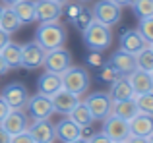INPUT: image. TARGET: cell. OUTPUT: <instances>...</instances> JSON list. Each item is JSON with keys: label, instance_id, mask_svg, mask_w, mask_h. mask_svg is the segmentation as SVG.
<instances>
[{"label": "cell", "instance_id": "2e32d148", "mask_svg": "<svg viewBox=\"0 0 153 143\" xmlns=\"http://www.w3.org/2000/svg\"><path fill=\"white\" fill-rule=\"evenodd\" d=\"M126 79H128V83H130L134 95H142V93L153 91V75H151V72H143V70L136 68L132 74L126 75Z\"/></svg>", "mask_w": 153, "mask_h": 143}, {"label": "cell", "instance_id": "484cf974", "mask_svg": "<svg viewBox=\"0 0 153 143\" xmlns=\"http://www.w3.org/2000/svg\"><path fill=\"white\" fill-rule=\"evenodd\" d=\"M68 118H70L74 124H78L79 128H83V126H91L93 124V116H91V112H89V108L85 106V102H82L79 101L78 105L72 108V112L68 114Z\"/></svg>", "mask_w": 153, "mask_h": 143}, {"label": "cell", "instance_id": "30bf717a", "mask_svg": "<svg viewBox=\"0 0 153 143\" xmlns=\"http://www.w3.org/2000/svg\"><path fill=\"white\" fill-rule=\"evenodd\" d=\"M62 2L58 0H37L35 2V21H56L62 15Z\"/></svg>", "mask_w": 153, "mask_h": 143}, {"label": "cell", "instance_id": "ffe728a7", "mask_svg": "<svg viewBox=\"0 0 153 143\" xmlns=\"http://www.w3.org/2000/svg\"><path fill=\"white\" fill-rule=\"evenodd\" d=\"M108 97H111L112 102H118V101H126V99H134V91H132L130 83L124 75H120L118 79L111 83V89H108Z\"/></svg>", "mask_w": 153, "mask_h": 143}, {"label": "cell", "instance_id": "ab89813d", "mask_svg": "<svg viewBox=\"0 0 153 143\" xmlns=\"http://www.w3.org/2000/svg\"><path fill=\"white\" fill-rule=\"evenodd\" d=\"M126 143H147V137H138V136H128Z\"/></svg>", "mask_w": 153, "mask_h": 143}, {"label": "cell", "instance_id": "d4e9b609", "mask_svg": "<svg viewBox=\"0 0 153 143\" xmlns=\"http://www.w3.org/2000/svg\"><path fill=\"white\" fill-rule=\"evenodd\" d=\"M23 23L19 21V18L16 15V12L12 10L10 6H6L2 10V15H0V29H4L6 33H16L18 29H22Z\"/></svg>", "mask_w": 153, "mask_h": 143}, {"label": "cell", "instance_id": "681fc988", "mask_svg": "<svg viewBox=\"0 0 153 143\" xmlns=\"http://www.w3.org/2000/svg\"><path fill=\"white\" fill-rule=\"evenodd\" d=\"M79 2H89V0H79Z\"/></svg>", "mask_w": 153, "mask_h": 143}, {"label": "cell", "instance_id": "277c9868", "mask_svg": "<svg viewBox=\"0 0 153 143\" xmlns=\"http://www.w3.org/2000/svg\"><path fill=\"white\" fill-rule=\"evenodd\" d=\"M93 19L107 27H114L116 23H120V18H122V8L118 4H114L112 0H99V2L93 4Z\"/></svg>", "mask_w": 153, "mask_h": 143}, {"label": "cell", "instance_id": "f35d334b", "mask_svg": "<svg viewBox=\"0 0 153 143\" xmlns=\"http://www.w3.org/2000/svg\"><path fill=\"white\" fill-rule=\"evenodd\" d=\"M10 41V33H6L4 29H0V50L4 49V45Z\"/></svg>", "mask_w": 153, "mask_h": 143}, {"label": "cell", "instance_id": "cb8c5ba5", "mask_svg": "<svg viewBox=\"0 0 153 143\" xmlns=\"http://www.w3.org/2000/svg\"><path fill=\"white\" fill-rule=\"evenodd\" d=\"M138 112H140V110H138V106H136V101H134V99H126V101L112 102V112L111 114H114V116L130 122Z\"/></svg>", "mask_w": 153, "mask_h": 143}, {"label": "cell", "instance_id": "3957f363", "mask_svg": "<svg viewBox=\"0 0 153 143\" xmlns=\"http://www.w3.org/2000/svg\"><path fill=\"white\" fill-rule=\"evenodd\" d=\"M60 79H62V89L70 91L74 95H79V97L85 95L91 85L89 74L82 66H70L64 74H60Z\"/></svg>", "mask_w": 153, "mask_h": 143}, {"label": "cell", "instance_id": "7c38bea8", "mask_svg": "<svg viewBox=\"0 0 153 143\" xmlns=\"http://www.w3.org/2000/svg\"><path fill=\"white\" fill-rule=\"evenodd\" d=\"M27 132L35 143H54L56 139L54 124L51 120H33V124H29Z\"/></svg>", "mask_w": 153, "mask_h": 143}, {"label": "cell", "instance_id": "f6af8a7d", "mask_svg": "<svg viewBox=\"0 0 153 143\" xmlns=\"http://www.w3.org/2000/svg\"><path fill=\"white\" fill-rule=\"evenodd\" d=\"M147 143H153V133H151L149 137H147Z\"/></svg>", "mask_w": 153, "mask_h": 143}, {"label": "cell", "instance_id": "9c48e42d", "mask_svg": "<svg viewBox=\"0 0 153 143\" xmlns=\"http://www.w3.org/2000/svg\"><path fill=\"white\" fill-rule=\"evenodd\" d=\"M103 132L112 141H126V137L130 136V124H128V120H122V118L111 114L103 120Z\"/></svg>", "mask_w": 153, "mask_h": 143}, {"label": "cell", "instance_id": "ac0fdd59", "mask_svg": "<svg viewBox=\"0 0 153 143\" xmlns=\"http://www.w3.org/2000/svg\"><path fill=\"white\" fill-rule=\"evenodd\" d=\"M130 136H138V137H149L153 133V116L138 112L130 122Z\"/></svg>", "mask_w": 153, "mask_h": 143}, {"label": "cell", "instance_id": "bcb514c9", "mask_svg": "<svg viewBox=\"0 0 153 143\" xmlns=\"http://www.w3.org/2000/svg\"><path fill=\"white\" fill-rule=\"evenodd\" d=\"M2 10H4V6H0V15H2Z\"/></svg>", "mask_w": 153, "mask_h": 143}, {"label": "cell", "instance_id": "816d5d0a", "mask_svg": "<svg viewBox=\"0 0 153 143\" xmlns=\"http://www.w3.org/2000/svg\"><path fill=\"white\" fill-rule=\"evenodd\" d=\"M151 75H153V70H151Z\"/></svg>", "mask_w": 153, "mask_h": 143}, {"label": "cell", "instance_id": "74e56055", "mask_svg": "<svg viewBox=\"0 0 153 143\" xmlns=\"http://www.w3.org/2000/svg\"><path fill=\"white\" fill-rule=\"evenodd\" d=\"M10 141H12V136L2 128V126H0V143H10Z\"/></svg>", "mask_w": 153, "mask_h": 143}, {"label": "cell", "instance_id": "6da1fadb", "mask_svg": "<svg viewBox=\"0 0 153 143\" xmlns=\"http://www.w3.org/2000/svg\"><path fill=\"white\" fill-rule=\"evenodd\" d=\"M66 27L56 19V21H45L39 25V29L35 31V43L41 46L43 50H52L60 49L66 43Z\"/></svg>", "mask_w": 153, "mask_h": 143}, {"label": "cell", "instance_id": "d6986e66", "mask_svg": "<svg viewBox=\"0 0 153 143\" xmlns=\"http://www.w3.org/2000/svg\"><path fill=\"white\" fill-rule=\"evenodd\" d=\"M54 133H56V139H60L62 143H70L74 139L79 137V126L74 124L70 118H62L58 124H54Z\"/></svg>", "mask_w": 153, "mask_h": 143}, {"label": "cell", "instance_id": "7dc6e473", "mask_svg": "<svg viewBox=\"0 0 153 143\" xmlns=\"http://www.w3.org/2000/svg\"><path fill=\"white\" fill-rule=\"evenodd\" d=\"M112 143H126V141H112Z\"/></svg>", "mask_w": 153, "mask_h": 143}, {"label": "cell", "instance_id": "ee69618b", "mask_svg": "<svg viewBox=\"0 0 153 143\" xmlns=\"http://www.w3.org/2000/svg\"><path fill=\"white\" fill-rule=\"evenodd\" d=\"M2 2L6 4V6H12V4H14V2H18V0H2Z\"/></svg>", "mask_w": 153, "mask_h": 143}, {"label": "cell", "instance_id": "60d3db41", "mask_svg": "<svg viewBox=\"0 0 153 143\" xmlns=\"http://www.w3.org/2000/svg\"><path fill=\"white\" fill-rule=\"evenodd\" d=\"M8 72H10V66L6 64V62H4V58H2V54H0V77H2V75H6Z\"/></svg>", "mask_w": 153, "mask_h": 143}, {"label": "cell", "instance_id": "b9f144b4", "mask_svg": "<svg viewBox=\"0 0 153 143\" xmlns=\"http://www.w3.org/2000/svg\"><path fill=\"white\" fill-rule=\"evenodd\" d=\"M112 2L118 4L120 8H124V6H132V2H134V0H112Z\"/></svg>", "mask_w": 153, "mask_h": 143}, {"label": "cell", "instance_id": "7bdbcfd3", "mask_svg": "<svg viewBox=\"0 0 153 143\" xmlns=\"http://www.w3.org/2000/svg\"><path fill=\"white\" fill-rule=\"evenodd\" d=\"M70 143H87L83 137H78V139H74V141H70Z\"/></svg>", "mask_w": 153, "mask_h": 143}, {"label": "cell", "instance_id": "8fae6325", "mask_svg": "<svg viewBox=\"0 0 153 143\" xmlns=\"http://www.w3.org/2000/svg\"><path fill=\"white\" fill-rule=\"evenodd\" d=\"M43 60H45V50L35 41H29L27 45H22V64H19V68L37 70L39 66H43Z\"/></svg>", "mask_w": 153, "mask_h": 143}, {"label": "cell", "instance_id": "e575fe53", "mask_svg": "<svg viewBox=\"0 0 153 143\" xmlns=\"http://www.w3.org/2000/svg\"><path fill=\"white\" fill-rule=\"evenodd\" d=\"M10 143H35L33 137L29 136V132H22V133H16V136H12V141Z\"/></svg>", "mask_w": 153, "mask_h": 143}, {"label": "cell", "instance_id": "8992f818", "mask_svg": "<svg viewBox=\"0 0 153 143\" xmlns=\"http://www.w3.org/2000/svg\"><path fill=\"white\" fill-rule=\"evenodd\" d=\"M45 72H52V74H64L72 66V54L66 49H52L45 52V60H43Z\"/></svg>", "mask_w": 153, "mask_h": 143}, {"label": "cell", "instance_id": "f907efd6", "mask_svg": "<svg viewBox=\"0 0 153 143\" xmlns=\"http://www.w3.org/2000/svg\"><path fill=\"white\" fill-rule=\"evenodd\" d=\"M149 46H151V49H153V43H151V45H149Z\"/></svg>", "mask_w": 153, "mask_h": 143}, {"label": "cell", "instance_id": "4dcf8cb0", "mask_svg": "<svg viewBox=\"0 0 153 143\" xmlns=\"http://www.w3.org/2000/svg\"><path fill=\"white\" fill-rule=\"evenodd\" d=\"M72 21H74V25H76V29H79V31H83L85 29L87 25H89L91 21H93V14H91L89 10H79V14L76 15L74 19H72Z\"/></svg>", "mask_w": 153, "mask_h": 143}, {"label": "cell", "instance_id": "f1b7e54d", "mask_svg": "<svg viewBox=\"0 0 153 143\" xmlns=\"http://www.w3.org/2000/svg\"><path fill=\"white\" fill-rule=\"evenodd\" d=\"M138 33L143 37L147 45L153 43V15L151 18H140L138 21Z\"/></svg>", "mask_w": 153, "mask_h": 143}, {"label": "cell", "instance_id": "f546056e", "mask_svg": "<svg viewBox=\"0 0 153 143\" xmlns=\"http://www.w3.org/2000/svg\"><path fill=\"white\" fill-rule=\"evenodd\" d=\"M132 8L138 18H151L153 15V0H134Z\"/></svg>", "mask_w": 153, "mask_h": 143}, {"label": "cell", "instance_id": "4316f807", "mask_svg": "<svg viewBox=\"0 0 153 143\" xmlns=\"http://www.w3.org/2000/svg\"><path fill=\"white\" fill-rule=\"evenodd\" d=\"M136 66H138V70H143V72L153 70V49L149 45H146L136 54Z\"/></svg>", "mask_w": 153, "mask_h": 143}, {"label": "cell", "instance_id": "d6a6232c", "mask_svg": "<svg viewBox=\"0 0 153 143\" xmlns=\"http://www.w3.org/2000/svg\"><path fill=\"white\" fill-rule=\"evenodd\" d=\"M79 10H82L79 2H64V6H62V14H66V18H70V19H74L79 14Z\"/></svg>", "mask_w": 153, "mask_h": 143}, {"label": "cell", "instance_id": "836d02e7", "mask_svg": "<svg viewBox=\"0 0 153 143\" xmlns=\"http://www.w3.org/2000/svg\"><path fill=\"white\" fill-rule=\"evenodd\" d=\"M87 143H112V139L107 136L105 132H99V133H91L89 137L85 139Z\"/></svg>", "mask_w": 153, "mask_h": 143}, {"label": "cell", "instance_id": "7402d4cb", "mask_svg": "<svg viewBox=\"0 0 153 143\" xmlns=\"http://www.w3.org/2000/svg\"><path fill=\"white\" fill-rule=\"evenodd\" d=\"M10 8L16 12V15L19 18V21H22L23 25L35 21V2L33 0H18V2H14Z\"/></svg>", "mask_w": 153, "mask_h": 143}, {"label": "cell", "instance_id": "4fadbf2b", "mask_svg": "<svg viewBox=\"0 0 153 143\" xmlns=\"http://www.w3.org/2000/svg\"><path fill=\"white\" fill-rule=\"evenodd\" d=\"M0 126L10 136H16V133H22L29 128V120H27V114L23 110H10L6 114V118L0 122Z\"/></svg>", "mask_w": 153, "mask_h": 143}, {"label": "cell", "instance_id": "e0dca14e", "mask_svg": "<svg viewBox=\"0 0 153 143\" xmlns=\"http://www.w3.org/2000/svg\"><path fill=\"white\" fill-rule=\"evenodd\" d=\"M146 45L147 43L143 41V37L138 33V29H126L122 33V37H120V49L126 50V52H130V54H134V56Z\"/></svg>", "mask_w": 153, "mask_h": 143}, {"label": "cell", "instance_id": "9a60e30c", "mask_svg": "<svg viewBox=\"0 0 153 143\" xmlns=\"http://www.w3.org/2000/svg\"><path fill=\"white\" fill-rule=\"evenodd\" d=\"M51 101H52V106H54V112L68 116L72 112V108L79 102V95H74L66 89H60L58 93L51 95Z\"/></svg>", "mask_w": 153, "mask_h": 143}, {"label": "cell", "instance_id": "83f0119b", "mask_svg": "<svg viewBox=\"0 0 153 143\" xmlns=\"http://www.w3.org/2000/svg\"><path fill=\"white\" fill-rule=\"evenodd\" d=\"M136 106L142 114H147V116H153V91L149 93H142V95H136L134 97Z\"/></svg>", "mask_w": 153, "mask_h": 143}, {"label": "cell", "instance_id": "603a6c76", "mask_svg": "<svg viewBox=\"0 0 153 143\" xmlns=\"http://www.w3.org/2000/svg\"><path fill=\"white\" fill-rule=\"evenodd\" d=\"M0 54H2L4 62L10 66V70L19 68V64H22V45H18L14 41H8L4 45V49L0 50Z\"/></svg>", "mask_w": 153, "mask_h": 143}, {"label": "cell", "instance_id": "ba28073f", "mask_svg": "<svg viewBox=\"0 0 153 143\" xmlns=\"http://www.w3.org/2000/svg\"><path fill=\"white\" fill-rule=\"evenodd\" d=\"M25 108H27V114L33 120H51V116L54 114V106H52L51 97L49 95H41V93L29 97Z\"/></svg>", "mask_w": 153, "mask_h": 143}, {"label": "cell", "instance_id": "c3c4849f", "mask_svg": "<svg viewBox=\"0 0 153 143\" xmlns=\"http://www.w3.org/2000/svg\"><path fill=\"white\" fill-rule=\"evenodd\" d=\"M58 2H62V4H64V2H68V0H58Z\"/></svg>", "mask_w": 153, "mask_h": 143}, {"label": "cell", "instance_id": "52a82bcc", "mask_svg": "<svg viewBox=\"0 0 153 143\" xmlns=\"http://www.w3.org/2000/svg\"><path fill=\"white\" fill-rule=\"evenodd\" d=\"M85 106L89 108L93 120H99V122H103L105 118L111 116V112H112V101H111V97H108V93H101V91L87 95Z\"/></svg>", "mask_w": 153, "mask_h": 143}, {"label": "cell", "instance_id": "d590c367", "mask_svg": "<svg viewBox=\"0 0 153 143\" xmlns=\"http://www.w3.org/2000/svg\"><path fill=\"white\" fill-rule=\"evenodd\" d=\"M87 62H89L91 66H101L103 64V58H101V52H97V50H93V52L87 56Z\"/></svg>", "mask_w": 153, "mask_h": 143}, {"label": "cell", "instance_id": "8d00e7d4", "mask_svg": "<svg viewBox=\"0 0 153 143\" xmlns=\"http://www.w3.org/2000/svg\"><path fill=\"white\" fill-rule=\"evenodd\" d=\"M10 110H12V108H10V106L6 105V101H4V99L0 97V122H2L4 118H6V114L10 112Z\"/></svg>", "mask_w": 153, "mask_h": 143}, {"label": "cell", "instance_id": "5bb4252c", "mask_svg": "<svg viewBox=\"0 0 153 143\" xmlns=\"http://www.w3.org/2000/svg\"><path fill=\"white\" fill-rule=\"evenodd\" d=\"M108 64L118 72L120 75H124V77L138 68V66H136V56L130 54V52H126V50H122V49H118L116 52H112V56L108 58Z\"/></svg>", "mask_w": 153, "mask_h": 143}, {"label": "cell", "instance_id": "5b68a950", "mask_svg": "<svg viewBox=\"0 0 153 143\" xmlns=\"http://www.w3.org/2000/svg\"><path fill=\"white\" fill-rule=\"evenodd\" d=\"M0 97L6 101V105L10 106L12 110H25V105L29 101V93H27V87L19 81L8 83L2 89Z\"/></svg>", "mask_w": 153, "mask_h": 143}, {"label": "cell", "instance_id": "7a4b0ae2", "mask_svg": "<svg viewBox=\"0 0 153 143\" xmlns=\"http://www.w3.org/2000/svg\"><path fill=\"white\" fill-rule=\"evenodd\" d=\"M82 33H83V43H85L91 50H97V52L107 50L108 46H111V43H112L111 27L103 25V23L95 21V19L82 31Z\"/></svg>", "mask_w": 153, "mask_h": 143}, {"label": "cell", "instance_id": "44dd1931", "mask_svg": "<svg viewBox=\"0 0 153 143\" xmlns=\"http://www.w3.org/2000/svg\"><path fill=\"white\" fill-rule=\"evenodd\" d=\"M62 89V79L58 74H52V72H45L41 77L37 79V91L41 95H54Z\"/></svg>", "mask_w": 153, "mask_h": 143}, {"label": "cell", "instance_id": "1f68e13d", "mask_svg": "<svg viewBox=\"0 0 153 143\" xmlns=\"http://www.w3.org/2000/svg\"><path fill=\"white\" fill-rule=\"evenodd\" d=\"M99 77H101L103 81H107V83H112L114 79H118V77H120V74H118V72H116V70L107 62V64H105V68L101 70V74H99Z\"/></svg>", "mask_w": 153, "mask_h": 143}]
</instances>
